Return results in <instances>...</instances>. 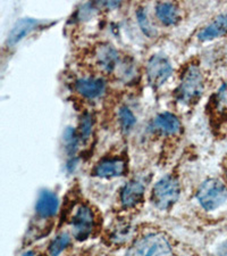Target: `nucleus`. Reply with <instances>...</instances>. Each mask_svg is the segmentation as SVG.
<instances>
[{
  "instance_id": "nucleus-1",
  "label": "nucleus",
  "mask_w": 227,
  "mask_h": 256,
  "mask_svg": "<svg viewBox=\"0 0 227 256\" xmlns=\"http://www.w3.org/2000/svg\"><path fill=\"white\" fill-rule=\"evenodd\" d=\"M125 256H174V250L166 234L148 230L132 240Z\"/></svg>"
},
{
  "instance_id": "nucleus-2",
  "label": "nucleus",
  "mask_w": 227,
  "mask_h": 256,
  "mask_svg": "<svg viewBox=\"0 0 227 256\" xmlns=\"http://www.w3.org/2000/svg\"><path fill=\"white\" fill-rule=\"evenodd\" d=\"M69 226L73 238L77 242H85L96 234L100 228L99 212L88 202H80L72 208Z\"/></svg>"
},
{
  "instance_id": "nucleus-3",
  "label": "nucleus",
  "mask_w": 227,
  "mask_h": 256,
  "mask_svg": "<svg viewBox=\"0 0 227 256\" xmlns=\"http://www.w3.org/2000/svg\"><path fill=\"white\" fill-rule=\"evenodd\" d=\"M204 90L205 81L200 68L196 64L188 65L175 90L177 102L187 106L196 105L201 99Z\"/></svg>"
},
{
  "instance_id": "nucleus-4",
  "label": "nucleus",
  "mask_w": 227,
  "mask_h": 256,
  "mask_svg": "<svg viewBox=\"0 0 227 256\" xmlns=\"http://www.w3.org/2000/svg\"><path fill=\"white\" fill-rule=\"evenodd\" d=\"M181 195V184L175 176L168 174L157 182L151 190V202L157 208L166 210L172 208Z\"/></svg>"
},
{
  "instance_id": "nucleus-5",
  "label": "nucleus",
  "mask_w": 227,
  "mask_h": 256,
  "mask_svg": "<svg viewBox=\"0 0 227 256\" xmlns=\"http://www.w3.org/2000/svg\"><path fill=\"white\" fill-rule=\"evenodd\" d=\"M197 198L206 210H215L227 200V187L218 179H208L200 186Z\"/></svg>"
},
{
  "instance_id": "nucleus-6",
  "label": "nucleus",
  "mask_w": 227,
  "mask_h": 256,
  "mask_svg": "<svg viewBox=\"0 0 227 256\" xmlns=\"http://www.w3.org/2000/svg\"><path fill=\"white\" fill-rule=\"evenodd\" d=\"M173 74V68L164 55H154L148 60L147 78L152 88H160Z\"/></svg>"
},
{
  "instance_id": "nucleus-7",
  "label": "nucleus",
  "mask_w": 227,
  "mask_h": 256,
  "mask_svg": "<svg viewBox=\"0 0 227 256\" xmlns=\"http://www.w3.org/2000/svg\"><path fill=\"white\" fill-rule=\"evenodd\" d=\"M92 58L96 68L102 74H111L121 64L118 52L109 44H100L94 48Z\"/></svg>"
},
{
  "instance_id": "nucleus-8",
  "label": "nucleus",
  "mask_w": 227,
  "mask_h": 256,
  "mask_svg": "<svg viewBox=\"0 0 227 256\" xmlns=\"http://www.w3.org/2000/svg\"><path fill=\"white\" fill-rule=\"evenodd\" d=\"M127 172V162L123 156H107L101 158L92 168V174L101 179H115Z\"/></svg>"
},
{
  "instance_id": "nucleus-9",
  "label": "nucleus",
  "mask_w": 227,
  "mask_h": 256,
  "mask_svg": "<svg viewBox=\"0 0 227 256\" xmlns=\"http://www.w3.org/2000/svg\"><path fill=\"white\" fill-rule=\"evenodd\" d=\"M59 208L58 196L51 190L43 189L36 198L34 206L35 221H50L56 216Z\"/></svg>"
},
{
  "instance_id": "nucleus-10",
  "label": "nucleus",
  "mask_w": 227,
  "mask_h": 256,
  "mask_svg": "<svg viewBox=\"0 0 227 256\" xmlns=\"http://www.w3.org/2000/svg\"><path fill=\"white\" fill-rule=\"evenodd\" d=\"M146 186L139 179H131L123 186L119 192V202L123 208L132 210L143 202Z\"/></svg>"
},
{
  "instance_id": "nucleus-11",
  "label": "nucleus",
  "mask_w": 227,
  "mask_h": 256,
  "mask_svg": "<svg viewBox=\"0 0 227 256\" xmlns=\"http://www.w3.org/2000/svg\"><path fill=\"white\" fill-rule=\"evenodd\" d=\"M74 90L82 98L94 100L100 98L106 92V82L101 78L86 76L74 82Z\"/></svg>"
},
{
  "instance_id": "nucleus-12",
  "label": "nucleus",
  "mask_w": 227,
  "mask_h": 256,
  "mask_svg": "<svg viewBox=\"0 0 227 256\" xmlns=\"http://www.w3.org/2000/svg\"><path fill=\"white\" fill-rule=\"evenodd\" d=\"M150 128L162 137H176L182 131L180 118L175 114L169 112L157 115Z\"/></svg>"
},
{
  "instance_id": "nucleus-13",
  "label": "nucleus",
  "mask_w": 227,
  "mask_h": 256,
  "mask_svg": "<svg viewBox=\"0 0 227 256\" xmlns=\"http://www.w3.org/2000/svg\"><path fill=\"white\" fill-rule=\"evenodd\" d=\"M227 34V13L216 16L198 33L200 41H210Z\"/></svg>"
},
{
  "instance_id": "nucleus-14",
  "label": "nucleus",
  "mask_w": 227,
  "mask_h": 256,
  "mask_svg": "<svg viewBox=\"0 0 227 256\" xmlns=\"http://www.w3.org/2000/svg\"><path fill=\"white\" fill-rule=\"evenodd\" d=\"M156 16L166 26H176L182 20V12L176 2H158L156 5Z\"/></svg>"
},
{
  "instance_id": "nucleus-15",
  "label": "nucleus",
  "mask_w": 227,
  "mask_h": 256,
  "mask_svg": "<svg viewBox=\"0 0 227 256\" xmlns=\"http://www.w3.org/2000/svg\"><path fill=\"white\" fill-rule=\"evenodd\" d=\"M39 26H40L39 20H35L32 18L20 20L19 22L16 23V26L13 28V30L10 31L9 36H8L7 39V44L10 47L15 46L16 44L25 38L28 33H31Z\"/></svg>"
},
{
  "instance_id": "nucleus-16",
  "label": "nucleus",
  "mask_w": 227,
  "mask_h": 256,
  "mask_svg": "<svg viewBox=\"0 0 227 256\" xmlns=\"http://www.w3.org/2000/svg\"><path fill=\"white\" fill-rule=\"evenodd\" d=\"M108 237L115 245H123L133 237V228L129 222H117L110 228Z\"/></svg>"
},
{
  "instance_id": "nucleus-17",
  "label": "nucleus",
  "mask_w": 227,
  "mask_h": 256,
  "mask_svg": "<svg viewBox=\"0 0 227 256\" xmlns=\"http://www.w3.org/2000/svg\"><path fill=\"white\" fill-rule=\"evenodd\" d=\"M213 114L218 118H227V82L223 84L212 100Z\"/></svg>"
},
{
  "instance_id": "nucleus-18",
  "label": "nucleus",
  "mask_w": 227,
  "mask_h": 256,
  "mask_svg": "<svg viewBox=\"0 0 227 256\" xmlns=\"http://www.w3.org/2000/svg\"><path fill=\"white\" fill-rule=\"evenodd\" d=\"M72 234L61 231L52 239L48 246V256H59L72 244Z\"/></svg>"
},
{
  "instance_id": "nucleus-19",
  "label": "nucleus",
  "mask_w": 227,
  "mask_h": 256,
  "mask_svg": "<svg viewBox=\"0 0 227 256\" xmlns=\"http://www.w3.org/2000/svg\"><path fill=\"white\" fill-rule=\"evenodd\" d=\"M118 120H119V126H121L122 130L125 132H129L132 129L136 122V118L134 114L132 113L130 108H127L126 106H123L118 110Z\"/></svg>"
},
{
  "instance_id": "nucleus-20",
  "label": "nucleus",
  "mask_w": 227,
  "mask_h": 256,
  "mask_svg": "<svg viewBox=\"0 0 227 256\" xmlns=\"http://www.w3.org/2000/svg\"><path fill=\"white\" fill-rule=\"evenodd\" d=\"M93 128V120L90 114H84L81 118L80 128H78L77 134L80 138V142H86L91 137V132H92Z\"/></svg>"
},
{
  "instance_id": "nucleus-21",
  "label": "nucleus",
  "mask_w": 227,
  "mask_h": 256,
  "mask_svg": "<svg viewBox=\"0 0 227 256\" xmlns=\"http://www.w3.org/2000/svg\"><path fill=\"white\" fill-rule=\"evenodd\" d=\"M136 18H138V22L140 24V26L143 30V32L146 33L148 36H156V30L154 28V26H151L149 18H148L147 13H144L143 10H139L138 13H136Z\"/></svg>"
},
{
  "instance_id": "nucleus-22",
  "label": "nucleus",
  "mask_w": 227,
  "mask_h": 256,
  "mask_svg": "<svg viewBox=\"0 0 227 256\" xmlns=\"http://www.w3.org/2000/svg\"><path fill=\"white\" fill-rule=\"evenodd\" d=\"M20 256H40V255H39L38 252L31 250L25 252V253H24L23 255H20Z\"/></svg>"
},
{
  "instance_id": "nucleus-23",
  "label": "nucleus",
  "mask_w": 227,
  "mask_h": 256,
  "mask_svg": "<svg viewBox=\"0 0 227 256\" xmlns=\"http://www.w3.org/2000/svg\"><path fill=\"white\" fill-rule=\"evenodd\" d=\"M218 256H227V242L222 247L220 253H218Z\"/></svg>"
},
{
  "instance_id": "nucleus-24",
  "label": "nucleus",
  "mask_w": 227,
  "mask_h": 256,
  "mask_svg": "<svg viewBox=\"0 0 227 256\" xmlns=\"http://www.w3.org/2000/svg\"><path fill=\"white\" fill-rule=\"evenodd\" d=\"M226 176H227V165H226Z\"/></svg>"
}]
</instances>
